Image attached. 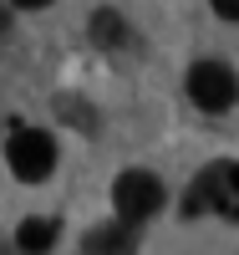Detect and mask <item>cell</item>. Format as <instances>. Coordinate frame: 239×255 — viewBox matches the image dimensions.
<instances>
[{
    "label": "cell",
    "mask_w": 239,
    "mask_h": 255,
    "mask_svg": "<svg viewBox=\"0 0 239 255\" xmlns=\"http://www.w3.org/2000/svg\"><path fill=\"white\" fill-rule=\"evenodd\" d=\"M188 97L199 102L204 113H224L239 97V77L224 67V61H193L188 67Z\"/></svg>",
    "instance_id": "obj_4"
},
{
    "label": "cell",
    "mask_w": 239,
    "mask_h": 255,
    "mask_svg": "<svg viewBox=\"0 0 239 255\" xmlns=\"http://www.w3.org/2000/svg\"><path fill=\"white\" fill-rule=\"evenodd\" d=\"M92 41L97 46H107V51H117V46H127V41H133V31H127V20L117 15V10H92Z\"/></svg>",
    "instance_id": "obj_6"
},
{
    "label": "cell",
    "mask_w": 239,
    "mask_h": 255,
    "mask_svg": "<svg viewBox=\"0 0 239 255\" xmlns=\"http://www.w3.org/2000/svg\"><path fill=\"white\" fill-rule=\"evenodd\" d=\"M214 10H219L224 20H239V0H214Z\"/></svg>",
    "instance_id": "obj_8"
},
{
    "label": "cell",
    "mask_w": 239,
    "mask_h": 255,
    "mask_svg": "<svg viewBox=\"0 0 239 255\" xmlns=\"http://www.w3.org/2000/svg\"><path fill=\"white\" fill-rule=\"evenodd\" d=\"M188 215H204V209H219V215L239 220V163L219 158V163H209L199 179H193L188 189Z\"/></svg>",
    "instance_id": "obj_1"
},
{
    "label": "cell",
    "mask_w": 239,
    "mask_h": 255,
    "mask_svg": "<svg viewBox=\"0 0 239 255\" xmlns=\"http://www.w3.org/2000/svg\"><path fill=\"white\" fill-rule=\"evenodd\" d=\"M112 204H117V215L127 225H143V220H153L168 204V189H163V179L143 174V168H127V174H117V184H112Z\"/></svg>",
    "instance_id": "obj_2"
},
{
    "label": "cell",
    "mask_w": 239,
    "mask_h": 255,
    "mask_svg": "<svg viewBox=\"0 0 239 255\" xmlns=\"http://www.w3.org/2000/svg\"><path fill=\"white\" fill-rule=\"evenodd\" d=\"M5 26H10V15H5V5H0V31H5Z\"/></svg>",
    "instance_id": "obj_10"
},
{
    "label": "cell",
    "mask_w": 239,
    "mask_h": 255,
    "mask_svg": "<svg viewBox=\"0 0 239 255\" xmlns=\"http://www.w3.org/2000/svg\"><path fill=\"white\" fill-rule=\"evenodd\" d=\"M15 245L26 250V255H46V250L56 245V220H41V215L20 220V230H15Z\"/></svg>",
    "instance_id": "obj_7"
},
{
    "label": "cell",
    "mask_w": 239,
    "mask_h": 255,
    "mask_svg": "<svg viewBox=\"0 0 239 255\" xmlns=\"http://www.w3.org/2000/svg\"><path fill=\"white\" fill-rule=\"evenodd\" d=\"M10 5H20V10H41V5H51V0H10Z\"/></svg>",
    "instance_id": "obj_9"
},
{
    "label": "cell",
    "mask_w": 239,
    "mask_h": 255,
    "mask_svg": "<svg viewBox=\"0 0 239 255\" xmlns=\"http://www.w3.org/2000/svg\"><path fill=\"white\" fill-rule=\"evenodd\" d=\"M5 158H10L15 179L41 184V179H51V168H56V143H51V133H41V128H15Z\"/></svg>",
    "instance_id": "obj_3"
},
{
    "label": "cell",
    "mask_w": 239,
    "mask_h": 255,
    "mask_svg": "<svg viewBox=\"0 0 239 255\" xmlns=\"http://www.w3.org/2000/svg\"><path fill=\"white\" fill-rule=\"evenodd\" d=\"M81 255H133V230H127V225H102V230H86Z\"/></svg>",
    "instance_id": "obj_5"
}]
</instances>
